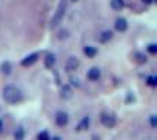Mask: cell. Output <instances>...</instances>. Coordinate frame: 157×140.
Segmentation results:
<instances>
[{
  "instance_id": "cell-1",
  "label": "cell",
  "mask_w": 157,
  "mask_h": 140,
  "mask_svg": "<svg viewBox=\"0 0 157 140\" xmlns=\"http://www.w3.org/2000/svg\"><path fill=\"white\" fill-rule=\"evenodd\" d=\"M2 96H3V99L6 101L7 104H18V102L24 99V95L21 92V89L13 86V85H7V86L3 88Z\"/></svg>"
},
{
  "instance_id": "cell-2",
  "label": "cell",
  "mask_w": 157,
  "mask_h": 140,
  "mask_svg": "<svg viewBox=\"0 0 157 140\" xmlns=\"http://www.w3.org/2000/svg\"><path fill=\"white\" fill-rule=\"evenodd\" d=\"M66 6H68L66 0H60V2H59L55 16L52 18V20H50V28H52V29L56 27H59V23L63 20V16H65V12H66Z\"/></svg>"
},
{
  "instance_id": "cell-3",
  "label": "cell",
  "mask_w": 157,
  "mask_h": 140,
  "mask_svg": "<svg viewBox=\"0 0 157 140\" xmlns=\"http://www.w3.org/2000/svg\"><path fill=\"white\" fill-rule=\"evenodd\" d=\"M100 123L107 128H113L116 126V117L110 113H101L100 114Z\"/></svg>"
},
{
  "instance_id": "cell-4",
  "label": "cell",
  "mask_w": 157,
  "mask_h": 140,
  "mask_svg": "<svg viewBox=\"0 0 157 140\" xmlns=\"http://www.w3.org/2000/svg\"><path fill=\"white\" fill-rule=\"evenodd\" d=\"M55 123L57 127H66L69 124V114L66 111H57L55 115Z\"/></svg>"
},
{
  "instance_id": "cell-5",
  "label": "cell",
  "mask_w": 157,
  "mask_h": 140,
  "mask_svg": "<svg viewBox=\"0 0 157 140\" xmlns=\"http://www.w3.org/2000/svg\"><path fill=\"white\" fill-rule=\"evenodd\" d=\"M38 57H40V53H33V54H29V56H27L25 59H22V61H21V66H24V67L33 66L34 63H37Z\"/></svg>"
},
{
  "instance_id": "cell-6",
  "label": "cell",
  "mask_w": 157,
  "mask_h": 140,
  "mask_svg": "<svg viewBox=\"0 0 157 140\" xmlns=\"http://www.w3.org/2000/svg\"><path fill=\"white\" fill-rule=\"evenodd\" d=\"M78 67H79V60L76 57H74V56H71L68 60H66V66H65L66 72H74Z\"/></svg>"
},
{
  "instance_id": "cell-7",
  "label": "cell",
  "mask_w": 157,
  "mask_h": 140,
  "mask_svg": "<svg viewBox=\"0 0 157 140\" xmlns=\"http://www.w3.org/2000/svg\"><path fill=\"white\" fill-rule=\"evenodd\" d=\"M87 77H88V80H91V82H97V80L101 77V70H100L98 67H91L88 70V73H87Z\"/></svg>"
},
{
  "instance_id": "cell-8",
  "label": "cell",
  "mask_w": 157,
  "mask_h": 140,
  "mask_svg": "<svg viewBox=\"0 0 157 140\" xmlns=\"http://www.w3.org/2000/svg\"><path fill=\"white\" fill-rule=\"evenodd\" d=\"M115 29H116L117 32H125L128 29V20L125 19V18H117L115 20Z\"/></svg>"
},
{
  "instance_id": "cell-9",
  "label": "cell",
  "mask_w": 157,
  "mask_h": 140,
  "mask_svg": "<svg viewBox=\"0 0 157 140\" xmlns=\"http://www.w3.org/2000/svg\"><path fill=\"white\" fill-rule=\"evenodd\" d=\"M90 124H91V118H90L88 115H85V117H82L81 121L78 123V126H76V131H84V130H87L90 128Z\"/></svg>"
},
{
  "instance_id": "cell-10",
  "label": "cell",
  "mask_w": 157,
  "mask_h": 140,
  "mask_svg": "<svg viewBox=\"0 0 157 140\" xmlns=\"http://www.w3.org/2000/svg\"><path fill=\"white\" fill-rule=\"evenodd\" d=\"M55 64H56V56L53 53H48L46 56V59H44V66L47 69H53Z\"/></svg>"
},
{
  "instance_id": "cell-11",
  "label": "cell",
  "mask_w": 157,
  "mask_h": 140,
  "mask_svg": "<svg viewBox=\"0 0 157 140\" xmlns=\"http://www.w3.org/2000/svg\"><path fill=\"white\" fill-rule=\"evenodd\" d=\"M112 38H113V32H112V31H109V29L103 31V32L98 35V41H100V42H103V44L109 42Z\"/></svg>"
},
{
  "instance_id": "cell-12",
  "label": "cell",
  "mask_w": 157,
  "mask_h": 140,
  "mask_svg": "<svg viewBox=\"0 0 157 140\" xmlns=\"http://www.w3.org/2000/svg\"><path fill=\"white\" fill-rule=\"evenodd\" d=\"M84 54L88 57V59H93V57H96L97 53H98V50H97L96 47H93V45H85L84 47Z\"/></svg>"
},
{
  "instance_id": "cell-13",
  "label": "cell",
  "mask_w": 157,
  "mask_h": 140,
  "mask_svg": "<svg viewBox=\"0 0 157 140\" xmlns=\"http://www.w3.org/2000/svg\"><path fill=\"white\" fill-rule=\"evenodd\" d=\"M72 96V88L69 86V85H63L60 89V98L63 99H69Z\"/></svg>"
},
{
  "instance_id": "cell-14",
  "label": "cell",
  "mask_w": 157,
  "mask_h": 140,
  "mask_svg": "<svg viewBox=\"0 0 157 140\" xmlns=\"http://www.w3.org/2000/svg\"><path fill=\"white\" fill-rule=\"evenodd\" d=\"M0 72H2V74H10V72H12V64L9 63V61H3L2 64H0Z\"/></svg>"
},
{
  "instance_id": "cell-15",
  "label": "cell",
  "mask_w": 157,
  "mask_h": 140,
  "mask_svg": "<svg viewBox=\"0 0 157 140\" xmlns=\"http://www.w3.org/2000/svg\"><path fill=\"white\" fill-rule=\"evenodd\" d=\"M110 6L113 10H122L125 7V2L123 0H110Z\"/></svg>"
},
{
  "instance_id": "cell-16",
  "label": "cell",
  "mask_w": 157,
  "mask_h": 140,
  "mask_svg": "<svg viewBox=\"0 0 157 140\" xmlns=\"http://www.w3.org/2000/svg\"><path fill=\"white\" fill-rule=\"evenodd\" d=\"M13 137H15V140H24L25 139V130H24V127H18V128L15 130Z\"/></svg>"
},
{
  "instance_id": "cell-17",
  "label": "cell",
  "mask_w": 157,
  "mask_h": 140,
  "mask_svg": "<svg viewBox=\"0 0 157 140\" xmlns=\"http://www.w3.org/2000/svg\"><path fill=\"white\" fill-rule=\"evenodd\" d=\"M145 83L151 88H156L157 86V77L154 76V74H150V76L145 77Z\"/></svg>"
},
{
  "instance_id": "cell-18",
  "label": "cell",
  "mask_w": 157,
  "mask_h": 140,
  "mask_svg": "<svg viewBox=\"0 0 157 140\" xmlns=\"http://www.w3.org/2000/svg\"><path fill=\"white\" fill-rule=\"evenodd\" d=\"M37 140H50V133L47 130H43L37 134Z\"/></svg>"
},
{
  "instance_id": "cell-19",
  "label": "cell",
  "mask_w": 157,
  "mask_h": 140,
  "mask_svg": "<svg viewBox=\"0 0 157 140\" xmlns=\"http://www.w3.org/2000/svg\"><path fill=\"white\" fill-rule=\"evenodd\" d=\"M135 61L140 63V64H143V63H147V57L141 53H135Z\"/></svg>"
},
{
  "instance_id": "cell-20",
  "label": "cell",
  "mask_w": 157,
  "mask_h": 140,
  "mask_svg": "<svg viewBox=\"0 0 157 140\" xmlns=\"http://www.w3.org/2000/svg\"><path fill=\"white\" fill-rule=\"evenodd\" d=\"M147 51H148L150 54H153V56L157 54V44H154V42L148 44V45H147Z\"/></svg>"
},
{
  "instance_id": "cell-21",
  "label": "cell",
  "mask_w": 157,
  "mask_h": 140,
  "mask_svg": "<svg viewBox=\"0 0 157 140\" xmlns=\"http://www.w3.org/2000/svg\"><path fill=\"white\" fill-rule=\"evenodd\" d=\"M150 126L153 127V128H156L157 127V115L156 114H151L150 115Z\"/></svg>"
},
{
  "instance_id": "cell-22",
  "label": "cell",
  "mask_w": 157,
  "mask_h": 140,
  "mask_svg": "<svg viewBox=\"0 0 157 140\" xmlns=\"http://www.w3.org/2000/svg\"><path fill=\"white\" fill-rule=\"evenodd\" d=\"M71 86H79V80L76 79V77H71Z\"/></svg>"
},
{
  "instance_id": "cell-23",
  "label": "cell",
  "mask_w": 157,
  "mask_h": 140,
  "mask_svg": "<svg viewBox=\"0 0 157 140\" xmlns=\"http://www.w3.org/2000/svg\"><path fill=\"white\" fill-rule=\"evenodd\" d=\"M66 34H68V31H60V32H59V38H66V37H68V35H66Z\"/></svg>"
},
{
  "instance_id": "cell-24",
  "label": "cell",
  "mask_w": 157,
  "mask_h": 140,
  "mask_svg": "<svg viewBox=\"0 0 157 140\" xmlns=\"http://www.w3.org/2000/svg\"><path fill=\"white\" fill-rule=\"evenodd\" d=\"M3 128H5V121L0 118V134H2V131H3Z\"/></svg>"
},
{
  "instance_id": "cell-25",
  "label": "cell",
  "mask_w": 157,
  "mask_h": 140,
  "mask_svg": "<svg viewBox=\"0 0 157 140\" xmlns=\"http://www.w3.org/2000/svg\"><path fill=\"white\" fill-rule=\"evenodd\" d=\"M141 2H143L144 5H151V3H153L154 0H141Z\"/></svg>"
},
{
  "instance_id": "cell-26",
  "label": "cell",
  "mask_w": 157,
  "mask_h": 140,
  "mask_svg": "<svg viewBox=\"0 0 157 140\" xmlns=\"http://www.w3.org/2000/svg\"><path fill=\"white\" fill-rule=\"evenodd\" d=\"M50 140H62L60 136H53V137H50Z\"/></svg>"
},
{
  "instance_id": "cell-27",
  "label": "cell",
  "mask_w": 157,
  "mask_h": 140,
  "mask_svg": "<svg viewBox=\"0 0 157 140\" xmlns=\"http://www.w3.org/2000/svg\"><path fill=\"white\" fill-rule=\"evenodd\" d=\"M72 2H78V0H72Z\"/></svg>"
}]
</instances>
